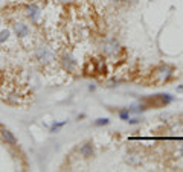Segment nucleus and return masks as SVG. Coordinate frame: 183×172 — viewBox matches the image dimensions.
I'll list each match as a JSON object with an SVG mask.
<instances>
[{
  "instance_id": "nucleus-1",
  "label": "nucleus",
  "mask_w": 183,
  "mask_h": 172,
  "mask_svg": "<svg viewBox=\"0 0 183 172\" xmlns=\"http://www.w3.org/2000/svg\"><path fill=\"white\" fill-rule=\"evenodd\" d=\"M118 50H119V46L116 43V40H113V38H107V40H105L104 49H102V52H104L105 55H116Z\"/></svg>"
},
{
  "instance_id": "nucleus-2",
  "label": "nucleus",
  "mask_w": 183,
  "mask_h": 172,
  "mask_svg": "<svg viewBox=\"0 0 183 172\" xmlns=\"http://www.w3.org/2000/svg\"><path fill=\"white\" fill-rule=\"evenodd\" d=\"M2 137L6 140V143H9V145H17V139L12 136V132H9L8 129H2Z\"/></svg>"
},
{
  "instance_id": "nucleus-3",
  "label": "nucleus",
  "mask_w": 183,
  "mask_h": 172,
  "mask_svg": "<svg viewBox=\"0 0 183 172\" xmlns=\"http://www.w3.org/2000/svg\"><path fill=\"white\" fill-rule=\"evenodd\" d=\"M81 154L86 155V157H90L91 154H93V148H91V145H84V146L81 148Z\"/></svg>"
},
{
  "instance_id": "nucleus-4",
  "label": "nucleus",
  "mask_w": 183,
  "mask_h": 172,
  "mask_svg": "<svg viewBox=\"0 0 183 172\" xmlns=\"http://www.w3.org/2000/svg\"><path fill=\"white\" fill-rule=\"evenodd\" d=\"M121 119H124V120H128L130 119V114H128V111H121Z\"/></svg>"
},
{
  "instance_id": "nucleus-5",
  "label": "nucleus",
  "mask_w": 183,
  "mask_h": 172,
  "mask_svg": "<svg viewBox=\"0 0 183 172\" xmlns=\"http://www.w3.org/2000/svg\"><path fill=\"white\" fill-rule=\"evenodd\" d=\"M108 124V119H98L96 125H107Z\"/></svg>"
},
{
  "instance_id": "nucleus-6",
  "label": "nucleus",
  "mask_w": 183,
  "mask_h": 172,
  "mask_svg": "<svg viewBox=\"0 0 183 172\" xmlns=\"http://www.w3.org/2000/svg\"><path fill=\"white\" fill-rule=\"evenodd\" d=\"M63 125H64V122H61V124H56V125H53V127H52V131H55V132H56V131L61 128Z\"/></svg>"
}]
</instances>
